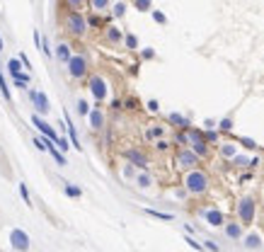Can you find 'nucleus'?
Here are the masks:
<instances>
[{"label": "nucleus", "instance_id": "obj_1", "mask_svg": "<svg viewBox=\"0 0 264 252\" xmlns=\"http://www.w3.org/2000/svg\"><path fill=\"white\" fill-rule=\"evenodd\" d=\"M208 185H211V180H208V175L197 168V170H189L187 175H184V189L192 194V196H201V194H206L208 191Z\"/></svg>", "mask_w": 264, "mask_h": 252}, {"label": "nucleus", "instance_id": "obj_2", "mask_svg": "<svg viewBox=\"0 0 264 252\" xmlns=\"http://www.w3.org/2000/svg\"><path fill=\"white\" fill-rule=\"evenodd\" d=\"M235 211H238V221L243 226H250V223H255V216H257V201L252 196H243L238 201V209Z\"/></svg>", "mask_w": 264, "mask_h": 252}, {"label": "nucleus", "instance_id": "obj_3", "mask_svg": "<svg viewBox=\"0 0 264 252\" xmlns=\"http://www.w3.org/2000/svg\"><path fill=\"white\" fill-rule=\"evenodd\" d=\"M175 163H177L180 170H187V172H189V170H197L199 163H201V158H199L192 148H182V150H177Z\"/></svg>", "mask_w": 264, "mask_h": 252}, {"label": "nucleus", "instance_id": "obj_4", "mask_svg": "<svg viewBox=\"0 0 264 252\" xmlns=\"http://www.w3.org/2000/svg\"><path fill=\"white\" fill-rule=\"evenodd\" d=\"M189 148L197 153L199 158H206L208 155V143H206V136L197 131V128H189Z\"/></svg>", "mask_w": 264, "mask_h": 252}, {"label": "nucleus", "instance_id": "obj_5", "mask_svg": "<svg viewBox=\"0 0 264 252\" xmlns=\"http://www.w3.org/2000/svg\"><path fill=\"white\" fill-rule=\"evenodd\" d=\"M66 29L70 32V34H75V37H82L85 29H87V22H85V17H82L80 12H68L66 15Z\"/></svg>", "mask_w": 264, "mask_h": 252}, {"label": "nucleus", "instance_id": "obj_6", "mask_svg": "<svg viewBox=\"0 0 264 252\" xmlns=\"http://www.w3.org/2000/svg\"><path fill=\"white\" fill-rule=\"evenodd\" d=\"M10 243L17 252H27L29 250V235L22 231V228H12L10 231Z\"/></svg>", "mask_w": 264, "mask_h": 252}, {"label": "nucleus", "instance_id": "obj_7", "mask_svg": "<svg viewBox=\"0 0 264 252\" xmlns=\"http://www.w3.org/2000/svg\"><path fill=\"white\" fill-rule=\"evenodd\" d=\"M90 92L95 95V100L97 102H104L107 100V83H104V78H100V75H92L90 78Z\"/></svg>", "mask_w": 264, "mask_h": 252}, {"label": "nucleus", "instance_id": "obj_8", "mask_svg": "<svg viewBox=\"0 0 264 252\" xmlns=\"http://www.w3.org/2000/svg\"><path fill=\"white\" fill-rule=\"evenodd\" d=\"M68 73L73 78H85L87 75V61H85V56H73L68 61Z\"/></svg>", "mask_w": 264, "mask_h": 252}, {"label": "nucleus", "instance_id": "obj_9", "mask_svg": "<svg viewBox=\"0 0 264 252\" xmlns=\"http://www.w3.org/2000/svg\"><path fill=\"white\" fill-rule=\"evenodd\" d=\"M124 158L136 165L138 170H148V158H145V153H141V150H136V148H129V150H124Z\"/></svg>", "mask_w": 264, "mask_h": 252}, {"label": "nucleus", "instance_id": "obj_10", "mask_svg": "<svg viewBox=\"0 0 264 252\" xmlns=\"http://www.w3.org/2000/svg\"><path fill=\"white\" fill-rule=\"evenodd\" d=\"M32 124L37 126V128H39V131H41V133H44L46 138H51L54 143H59V138H61V136H59V133H56V131L51 128V124H46V122H44V119H41L39 114H34V117H32Z\"/></svg>", "mask_w": 264, "mask_h": 252}, {"label": "nucleus", "instance_id": "obj_11", "mask_svg": "<svg viewBox=\"0 0 264 252\" xmlns=\"http://www.w3.org/2000/svg\"><path fill=\"white\" fill-rule=\"evenodd\" d=\"M223 228H225V235H228L230 240H243V238H245V226H243L240 221H230V223H225Z\"/></svg>", "mask_w": 264, "mask_h": 252}, {"label": "nucleus", "instance_id": "obj_12", "mask_svg": "<svg viewBox=\"0 0 264 252\" xmlns=\"http://www.w3.org/2000/svg\"><path fill=\"white\" fill-rule=\"evenodd\" d=\"M201 216H203V218H206V223H208V226H213V228L225 226V218H223V213H221L218 209H206V211H201Z\"/></svg>", "mask_w": 264, "mask_h": 252}, {"label": "nucleus", "instance_id": "obj_13", "mask_svg": "<svg viewBox=\"0 0 264 252\" xmlns=\"http://www.w3.org/2000/svg\"><path fill=\"white\" fill-rule=\"evenodd\" d=\"M29 97H32V102L37 105V109H39L41 114H46V112L51 109V107H49V100H46V95H44V92H37V90H32V92H29Z\"/></svg>", "mask_w": 264, "mask_h": 252}, {"label": "nucleus", "instance_id": "obj_14", "mask_svg": "<svg viewBox=\"0 0 264 252\" xmlns=\"http://www.w3.org/2000/svg\"><path fill=\"white\" fill-rule=\"evenodd\" d=\"M243 248L245 250H260L262 248V235L260 233H247L243 238Z\"/></svg>", "mask_w": 264, "mask_h": 252}, {"label": "nucleus", "instance_id": "obj_15", "mask_svg": "<svg viewBox=\"0 0 264 252\" xmlns=\"http://www.w3.org/2000/svg\"><path fill=\"white\" fill-rule=\"evenodd\" d=\"M90 126H92L95 131H100V128L104 126V114H102L100 107H95V109L90 112Z\"/></svg>", "mask_w": 264, "mask_h": 252}, {"label": "nucleus", "instance_id": "obj_16", "mask_svg": "<svg viewBox=\"0 0 264 252\" xmlns=\"http://www.w3.org/2000/svg\"><path fill=\"white\" fill-rule=\"evenodd\" d=\"M133 182H136L141 189H148L150 185H153V175H150V172H145V170H141V172L136 175V180H133Z\"/></svg>", "mask_w": 264, "mask_h": 252}, {"label": "nucleus", "instance_id": "obj_17", "mask_svg": "<svg viewBox=\"0 0 264 252\" xmlns=\"http://www.w3.org/2000/svg\"><path fill=\"white\" fill-rule=\"evenodd\" d=\"M218 153H221L223 158L233 160V158L238 155V148H235V143H221V146H218Z\"/></svg>", "mask_w": 264, "mask_h": 252}, {"label": "nucleus", "instance_id": "obj_18", "mask_svg": "<svg viewBox=\"0 0 264 252\" xmlns=\"http://www.w3.org/2000/svg\"><path fill=\"white\" fill-rule=\"evenodd\" d=\"M167 119H170V124L180 126V128H187V131L192 128V124H189V119H187V117H182V114H177V112H172V114H170Z\"/></svg>", "mask_w": 264, "mask_h": 252}, {"label": "nucleus", "instance_id": "obj_19", "mask_svg": "<svg viewBox=\"0 0 264 252\" xmlns=\"http://www.w3.org/2000/svg\"><path fill=\"white\" fill-rule=\"evenodd\" d=\"M66 126H68V136H70V143H73V148H78L80 150V141H78V133H75V126L70 122V117L66 114Z\"/></svg>", "mask_w": 264, "mask_h": 252}, {"label": "nucleus", "instance_id": "obj_20", "mask_svg": "<svg viewBox=\"0 0 264 252\" xmlns=\"http://www.w3.org/2000/svg\"><path fill=\"white\" fill-rule=\"evenodd\" d=\"M20 59H10V61H7V68H10V73H12V75H15V80H17V78H24V80H29V75H20Z\"/></svg>", "mask_w": 264, "mask_h": 252}, {"label": "nucleus", "instance_id": "obj_21", "mask_svg": "<svg viewBox=\"0 0 264 252\" xmlns=\"http://www.w3.org/2000/svg\"><path fill=\"white\" fill-rule=\"evenodd\" d=\"M56 56H59V59H61V61H70V59H73V56H70V46H68V44H59V51H56Z\"/></svg>", "mask_w": 264, "mask_h": 252}, {"label": "nucleus", "instance_id": "obj_22", "mask_svg": "<svg viewBox=\"0 0 264 252\" xmlns=\"http://www.w3.org/2000/svg\"><path fill=\"white\" fill-rule=\"evenodd\" d=\"M107 39H109L112 44H119V42H122V32H119L117 27H107Z\"/></svg>", "mask_w": 264, "mask_h": 252}, {"label": "nucleus", "instance_id": "obj_23", "mask_svg": "<svg viewBox=\"0 0 264 252\" xmlns=\"http://www.w3.org/2000/svg\"><path fill=\"white\" fill-rule=\"evenodd\" d=\"M162 133H165V128H162V126H150L145 136H148V138H155V141H160V138H162Z\"/></svg>", "mask_w": 264, "mask_h": 252}, {"label": "nucleus", "instance_id": "obj_24", "mask_svg": "<svg viewBox=\"0 0 264 252\" xmlns=\"http://www.w3.org/2000/svg\"><path fill=\"white\" fill-rule=\"evenodd\" d=\"M145 213L153 216V218H160V221H172L175 218L172 213H162V211H153V209H145Z\"/></svg>", "mask_w": 264, "mask_h": 252}, {"label": "nucleus", "instance_id": "obj_25", "mask_svg": "<svg viewBox=\"0 0 264 252\" xmlns=\"http://www.w3.org/2000/svg\"><path fill=\"white\" fill-rule=\"evenodd\" d=\"M109 2H112V0H90V7H92L95 12H102V10L109 7Z\"/></svg>", "mask_w": 264, "mask_h": 252}, {"label": "nucleus", "instance_id": "obj_26", "mask_svg": "<svg viewBox=\"0 0 264 252\" xmlns=\"http://www.w3.org/2000/svg\"><path fill=\"white\" fill-rule=\"evenodd\" d=\"M122 172H124V177H126V180H136V175H138V168H136V165H131V163H126Z\"/></svg>", "mask_w": 264, "mask_h": 252}, {"label": "nucleus", "instance_id": "obj_27", "mask_svg": "<svg viewBox=\"0 0 264 252\" xmlns=\"http://www.w3.org/2000/svg\"><path fill=\"white\" fill-rule=\"evenodd\" d=\"M124 12H126V2H124V0L114 2V7H112V15H114V17H124Z\"/></svg>", "mask_w": 264, "mask_h": 252}, {"label": "nucleus", "instance_id": "obj_28", "mask_svg": "<svg viewBox=\"0 0 264 252\" xmlns=\"http://www.w3.org/2000/svg\"><path fill=\"white\" fill-rule=\"evenodd\" d=\"M90 112H92V109H90V105H87L85 100H78V114H80V117H85V114L90 117Z\"/></svg>", "mask_w": 264, "mask_h": 252}, {"label": "nucleus", "instance_id": "obj_29", "mask_svg": "<svg viewBox=\"0 0 264 252\" xmlns=\"http://www.w3.org/2000/svg\"><path fill=\"white\" fill-rule=\"evenodd\" d=\"M66 194H68V196H73V199H78V196L82 194V189L75 187V185H66Z\"/></svg>", "mask_w": 264, "mask_h": 252}, {"label": "nucleus", "instance_id": "obj_30", "mask_svg": "<svg viewBox=\"0 0 264 252\" xmlns=\"http://www.w3.org/2000/svg\"><path fill=\"white\" fill-rule=\"evenodd\" d=\"M20 196L24 199V204H27V206H32V199H29V191H27V185H24V182L20 185Z\"/></svg>", "mask_w": 264, "mask_h": 252}, {"label": "nucleus", "instance_id": "obj_31", "mask_svg": "<svg viewBox=\"0 0 264 252\" xmlns=\"http://www.w3.org/2000/svg\"><path fill=\"white\" fill-rule=\"evenodd\" d=\"M221 131H233V119L230 117H225V119H221V124H218Z\"/></svg>", "mask_w": 264, "mask_h": 252}, {"label": "nucleus", "instance_id": "obj_32", "mask_svg": "<svg viewBox=\"0 0 264 252\" xmlns=\"http://www.w3.org/2000/svg\"><path fill=\"white\" fill-rule=\"evenodd\" d=\"M203 250H208V252H221V248H218L213 240H206V243H203Z\"/></svg>", "mask_w": 264, "mask_h": 252}, {"label": "nucleus", "instance_id": "obj_33", "mask_svg": "<svg viewBox=\"0 0 264 252\" xmlns=\"http://www.w3.org/2000/svg\"><path fill=\"white\" fill-rule=\"evenodd\" d=\"M136 7L141 12H145V10H150V0H136Z\"/></svg>", "mask_w": 264, "mask_h": 252}, {"label": "nucleus", "instance_id": "obj_34", "mask_svg": "<svg viewBox=\"0 0 264 252\" xmlns=\"http://www.w3.org/2000/svg\"><path fill=\"white\" fill-rule=\"evenodd\" d=\"M66 5L70 7V12H78V7L82 5V0H66Z\"/></svg>", "mask_w": 264, "mask_h": 252}, {"label": "nucleus", "instance_id": "obj_35", "mask_svg": "<svg viewBox=\"0 0 264 252\" xmlns=\"http://www.w3.org/2000/svg\"><path fill=\"white\" fill-rule=\"evenodd\" d=\"M153 20H155V22H160V24H165V22H167V17H165L162 12H158V10H153Z\"/></svg>", "mask_w": 264, "mask_h": 252}, {"label": "nucleus", "instance_id": "obj_36", "mask_svg": "<svg viewBox=\"0 0 264 252\" xmlns=\"http://www.w3.org/2000/svg\"><path fill=\"white\" fill-rule=\"evenodd\" d=\"M240 143H243L245 148H250V150H255V148H257V143H255L252 138H240Z\"/></svg>", "mask_w": 264, "mask_h": 252}, {"label": "nucleus", "instance_id": "obj_37", "mask_svg": "<svg viewBox=\"0 0 264 252\" xmlns=\"http://www.w3.org/2000/svg\"><path fill=\"white\" fill-rule=\"evenodd\" d=\"M155 148H158V150H167V148H170V143H167L165 138H160V141H155Z\"/></svg>", "mask_w": 264, "mask_h": 252}, {"label": "nucleus", "instance_id": "obj_38", "mask_svg": "<svg viewBox=\"0 0 264 252\" xmlns=\"http://www.w3.org/2000/svg\"><path fill=\"white\" fill-rule=\"evenodd\" d=\"M126 46H129V49H136V46H138V42H136V37H133V34L126 37Z\"/></svg>", "mask_w": 264, "mask_h": 252}, {"label": "nucleus", "instance_id": "obj_39", "mask_svg": "<svg viewBox=\"0 0 264 252\" xmlns=\"http://www.w3.org/2000/svg\"><path fill=\"white\" fill-rule=\"evenodd\" d=\"M187 243H189V248H194V250H203V245H201V243H197V240H192V238H187Z\"/></svg>", "mask_w": 264, "mask_h": 252}, {"label": "nucleus", "instance_id": "obj_40", "mask_svg": "<svg viewBox=\"0 0 264 252\" xmlns=\"http://www.w3.org/2000/svg\"><path fill=\"white\" fill-rule=\"evenodd\" d=\"M148 109H150V112H158V109H160L158 100H150V102H148Z\"/></svg>", "mask_w": 264, "mask_h": 252}, {"label": "nucleus", "instance_id": "obj_41", "mask_svg": "<svg viewBox=\"0 0 264 252\" xmlns=\"http://www.w3.org/2000/svg\"><path fill=\"white\" fill-rule=\"evenodd\" d=\"M56 146H61V150H68V148H70V146H68V141L63 138V136L59 138V143H56Z\"/></svg>", "mask_w": 264, "mask_h": 252}, {"label": "nucleus", "instance_id": "obj_42", "mask_svg": "<svg viewBox=\"0 0 264 252\" xmlns=\"http://www.w3.org/2000/svg\"><path fill=\"white\" fill-rule=\"evenodd\" d=\"M34 146H37L39 150H46V146H44V138H34Z\"/></svg>", "mask_w": 264, "mask_h": 252}, {"label": "nucleus", "instance_id": "obj_43", "mask_svg": "<svg viewBox=\"0 0 264 252\" xmlns=\"http://www.w3.org/2000/svg\"><path fill=\"white\" fill-rule=\"evenodd\" d=\"M206 141H218V133H216V131H208V133H206Z\"/></svg>", "mask_w": 264, "mask_h": 252}, {"label": "nucleus", "instance_id": "obj_44", "mask_svg": "<svg viewBox=\"0 0 264 252\" xmlns=\"http://www.w3.org/2000/svg\"><path fill=\"white\" fill-rule=\"evenodd\" d=\"M20 61L24 63V68H32V63H29V59H27L24 54H20Z\"/></svg>", "mask_w": 264, "mask_h": 252}, {"label": "nucleus", "instance_id": "obj_45", "mask_svg": "<svg viewBox=\"0 0 264 252\" xmlns=\"http://www.w3.org/2000/svg\"><path fill=\"white\" fill-rule=\"evenodd\" d=\"M153 56H155V54H153L150 49H145V51H143V59H153Z\"/></svg>", "mask_w": 264, "mask_h": 252}, {"label": "nucleus", "instance_id": "obj_46", "mask_svg": "<svg viewBox=\"0 0 264 252\" xmlns=\"http://www.w3.org/2000/svg\"><path fill=\"white\" fill-rule=\"evenodd\" d=\"M0 49H2V39H0Z\"/></svg>", "mask_w": 264, "mask_h": 252}]
</instances>
